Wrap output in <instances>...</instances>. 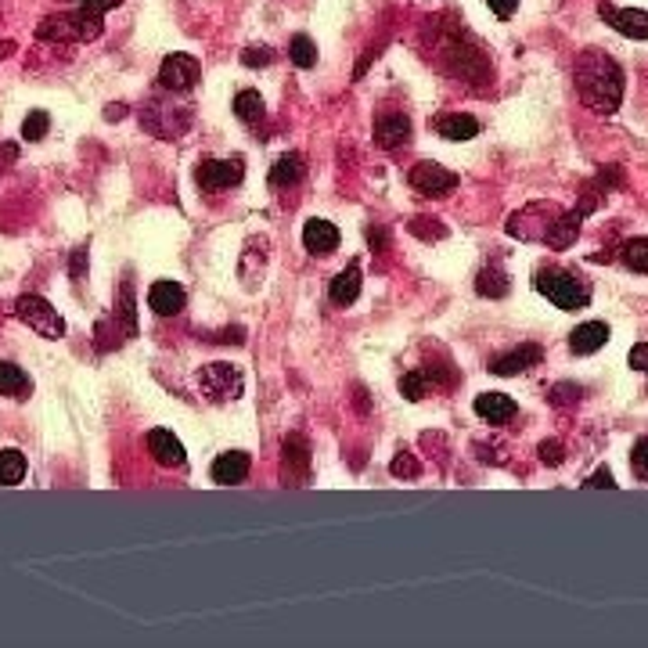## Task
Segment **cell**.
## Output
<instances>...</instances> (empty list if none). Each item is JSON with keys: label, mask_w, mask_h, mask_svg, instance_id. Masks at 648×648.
<instances>
[{"label": "cell", "mask_w": 648, "mask_h": 648, "mask_svg": "<svg viewBox=\"0 0 648 648\" xmlns=\"http://www.w3.org/2000/svg\"><path fill=\"white\" fill-rule=\"evenodd\" d=\"M577 90L588 108L613 116L624 101V69L602 51H584L577 61Z\"/></svg>", "instance_id": "1"}, {"label": "cell", "mask_w": 648, "mask_h": 648, "mask_svg": "<svg viewBox=\"0 0 648 648\" xmlns=\"http://www.w3.org/2000/svg\"><path fill=\"white\" fill-rule=\"evenodd\" d=\"M101 29H105L101 14L79 7V11H65V14H47L36 25V36L51 40V43H90L101 36Z\"/></svg>", "instance_id": "2"}, {"label": "cell", "mask_w": 648, "mask_h": 648, "mask_svg": "<svg viewBox=\"0 0 648 648\" xmlns=\"http://www.w3.org/2000/svg\"><path fill=\"white\" fill-rule=\"evenodd\" d=\"M537 292L548 296L559 310H584L588 300H591L588 282L569 274V271H559V267H548V271L537 274Z\"/></svg>", "instance_id": "3"}, {"label": "cell", "mask_w": 648, "mask_h": 648, "mask_svg": "<svg viewBox=\"0 0 648 648\" xmlns=\"http://www.w3.org/2000/svg\"><path fill=\"white\" fill-rule=\"evenodd\" d=\"M242 371L235 364H206L199 367V389L213 400V403H227L242 396Z\"/></svg>", "instance_id": "4"}, {"label": "cell", "mask_w": 648, "mask_h": 648, "mask_svg": "<svg viewBox=\"0 0 648 648\" xmlns=\"http://www.w3.org/2000/svg\"><path fill=\"white\" fill-rule=\"evenodd\" d=\"M14 318L22 324H29L36 335H43V338H61L65 335V321H61V314L43 300V296H22L18 303H14Z\"/></svg>", "instance_id": "5"}, {"label": "cell", "mask_w": 648, "mask_h": 648, "mask_svg": "<svg viewBox=\"0 0 648 648\" xmlns=\"http://www.w3.org/2000/svg\"><path fill=\"white\" fill-rule=\"evenodd\" d=\"M202 76V61L195 54H166L162 65H159V83L166 90H191Z\"/></svg>", "instance_id": "6"}, {"label": "cell", "mask_w": 648, "mask_h": 648, "mask_svg": "<svg viewBox=\"0 0 648 648\" xmlns=\"http://www.w3.org/2000/svg\"><path fill=\"white\" fill-rule=\"evenodd\" d=\"M242 177H245L242 159H206V162H199V170H195V181H199L206 191H224V188H231V184H238Z\"/></svg>", "instance_id": "7"}, {"label": "cell", "mask_w": 648, "mask_h": 648, "mask_svg": "<svg viewBox=\"0 0 648 648\" xmlns=\"http://www.w3.org/2000/svg\"><path fill=\"white\" fill-rule=\"evenodd\" d=\"M407 181H411V188L421 191V195H447V191L458 188V173H450V170L440 166V162H418V166H411Z\"/></svg>", "instance_id": "8"}, {"label": "cell", "mask_w": 648, "mask_h": 648, "mask_svg": "<svg viewBox=\"0 0 648 648\" xmlns=\"http://www.w3.org/2000/svg\"><path fill=\"white\" fill-rule=\"evenodd\" d=\"M282 454H285L282 458L285 461V483L289 486H303L307 476H310V443L300 432H292V436H285Z\"/></svg>", "instance_id": "9"}, {"label": "cell", "mask_w": 648, "mask_h": 648, "mask_svg": "<svg viewBox=\"0 0 648 648\" xmlns=\"http://www.w3.org/2000/svg\"><path fill=\"white\" fill-rule=\"evenodd\" d=\"M598 14L624 36L631 40H648V11L642 7H613V4H602Z\"/></svg>", "instance_id": "10"}, {"label": "cell", "mask_w": 648, "mask_h": 648, "mask_svg": "<svg viewBox=\"0 0 648 648\" xmlns=\"http://www.w3.org/2000/svg\"><path fill=\"white\" fill-rule=\"evenodd\" d=\"M148 450H152V458L162 465V468H181L184 465V443L170 432V429H152L148 432Z\"/></svg>", "instance_id": "11"}, {"label": "cell", "mask_w": 648, "mask_h": 648, "mask_svg": "<svg viewBox=\"0 0 648 648\" xmlns=\"http://www.w3.org/2000/svg\"><path fill=\"white\" fill-rule=\"evenodd\" d=\"M184 303H188V292H184L177 282H155V285L148 289V307H152L159 318H173V314H181Z\"/></svg>", "instance_id": "12"}, {"label": "cell", "mask_w": 648, "mask_h": 648, "mask_svg": "<svg viewBox=\"0 0 648 648\" xmlns=\"http://www.w3.org/2000/svg\"><path fill=\"white\" fill-rule=\"evenodd\" d=\"M375 141H378V148H385V152L403 148V144L411 141V119L400 116V112L382 116V119L375 123Z\"/></svg>", "instance_id": "13"}, {"label": "cell", "mask_w": 648, "mask_h": 648, "mask_svg": "<svg viewBox=\"0 0 648 648\" xmlns=\"http://www.w3.org/2000/svg\"><path fill=\"white\" fill-rule=\"evenodd\" d=\"M249 454L245 450H227V454H220L217 461H213V483H220V486H235V483H242L245 476H249Z\"/></svg>", "instance_id": "14"}, {"label": "cell", "mask_w": 648, "mask_h": 648, "mask_svg": "<svg viewBox=\"0 0 648 648\" xmlns=\"http://www.w3.org/2000/svg\"><path fill=\"white\" fill-rule=\"evenodd\" d=\"M303 245H307V253H314V256L335 253V249H338V227L328 224V220H307V227H303Z\"/></svg>", "instance_id": "15"}, {"label": "cell", "mask_w": 648, "mask_h": 648, "mask_svg": "<svg viewBox=\"0 0 648 648\" xmlns=\"http://www.w3.org/2000/svg\"><path fill=\"white\" fill-rule=\"evenodd\" d=\"M537 364H541V346H519V349H512V353L497 356L490 371H494V375H501V378H508V375L530 371V367H537Z\"/></svg>", "instance_id": "16"}, {"label": "cell", "mask_w": 648, "mask_h": 648, "mask_svg": "<svg viewBox=\"0 0 648 648\" xmlns=\"http://www.w3.org/2000/svg\"><path fill=\"white\" fill-rule=\"evenodd\" d=\"M609 342V328L602 321H588L580 324L573 335H569V349L577 353V356H588V353H598L602 346Z\"/></svg>", "instance_id": "17"}, {"label": "cell", "mask_w": 648, "mask_h": 648, "mask_svg": "<svg viewBox=\"0 0 648 648\" xmlns=\"http://www.w3.org/2000/svg\"><path fill=\"white\" fill-rule=\"evenodd\" d=\"M436 134L443 141H472L479 134V123L472 116H465V112H450V116L436 119Z\"/></svg>", "instance_id": "18"}, {"label": "cell", "mask_w": 648, "mask_h": 648, "mask_svg": "<svg viewBox=\"0 0 648 648\" xmlns=\"http://www.w3.org/2000/svg\"><path fill=\"white\" fill-rule=\"evenodd\" d=\"M328 296H331V303H335V307H349V303L360 296V267H356V264H349L346 271H338V274L331 278Z\"/></svg>", "instance_id": "19"}, {"label": "cell", "mask_w": 648, "mask_h": 648, "mask_svg": "<svg viewBox=\"0 0 648 648\" xmlns=\"http://www.w3.org/2000/svg\"><path fill=\"white\" fill-rule=\"evenodd\" d=\"M476 414L486 418L490 425L508 421V418L515 414V400L505 396V393H483V396H476Z\"/></svg>", "instance_id": "20"}, {"label": "cell", "mask_w": 648, "mask_h": 648, "mask_svg": "<svg viewBox=\"0 0 648 648\" xmlns=\"http://www.w3.org/2000/svg\"><path fill=\"white\" fill-rule=\"evenodd\" d=\"M29 393H32V382H29V375H25L18 364H11V360H0V396L25 400Z\"/></svg>", "instance_id": "21"}, {"label": "cell", "mask_w": 648, "mask_h": 648, "mask_svg": "<svg viewBox=\"0 0 648 648\" xmlns=\"http://www.w3.org/2000/svg\"><path fill=\"white\" fill-rule=\"evenodd\" d=\"M577 235H580V213H559V220L551 224V231H548L544 242H548L551 249H569Z\"/></svg>", "instance_id": "22"}, {"label": "cell", "mask_w": 648, "mask_h": 648, "mask_svg": "<svg viewBox=\"0 0 648 648\" xmlns=\"http://www.w3.org/2000/svg\"><path fill=\"white\" fill-rule=\"evenodd\" d=\"M303 177V155H296V152H285L274 166H271V184L274 188H289V184H296Z\"/></svg>", "instance_id": "23"}, {"label": "cell", "mask_w": 648, "mask_h": 648, "mask_svg": "<svg viewBox=\"0 0 648 648\" xmlns=\"http://www.w3.org/2000/svg\"><path fill=\"white\" fill-rule=\"evenodd\" d=\"M235 116H238L242 123H249V126L264 123V116H267V108H264V97H260L256 90H242V94L235 97Z\"/></svg>", "instance_id": "24"}, {"label": "cell", "mask_w": 648, "mask_h": 648, "mask_svg": "<svg viewBox=\"0 0 648 648\" xmlns=\"http://www.w3.org/2000/svg\"><path fill=\"white\" fill-rule=\"evenodd\" d=\"M476 292H479V296H490V300L508 296V274H505L501 267H486V271H479V278H476Z\"/></svg>", "instance_id": "25"}, {"label": "cell", "mask_w": 648, "mask_h": 648, "mask_svg": "<svg viewBox=\"0 0 648 648\" xmlns=\"http://www.w3.org/2000/svg\"><path fill=\"white\" fill-rule=\"evenodd\" d=\"M25 479V458L18 450H0V486H18Z\"/></svg>", "instance_id": "26"}, {"label": "cell", "mask_w": 648, "mask_h": 648, "mask_svg": "<svg viewBox=\"0 0 648 648\" xmlns=\"http://www.w3.org/2000/svg\"><path fill=\"white\" fill-rule=\"evenodd\" d=\"M429 389H432V378H429L425 367H414V371H403V375H400V393H403L407 400H421Z\"/></svg>", "instance_id": "27"}, {"label": "cell", "mask_w": 648, "mask_h": 648, "mask_svg": "<svg viewBox=\"0 0 648 648\" xmlns=\"http://www.w3.org/2000/svg\"><path fill=\"white\" fill-rule=\"evenodd\" d=\"M289 58H292L300 69H314V65H318V43L300 32V36H292V43H289Z\"/></svg>", "instance_id": "28"}, {"label": "cell", "mask_w": 648, "mask_h": 648, "mask_svg": "<svg viewBox=\"0 0 648 648\" xmlns=\"http://www.w3.org/2000/svg\"><path fill=\"white\" fill-rule=\"evenodd\" d=\"M47 130H51V116H47L43 108H32V112L25 116V123H22V137H25V141H43Z\"/></svg>", "instance_id": "29"}, {"label": "cell", "mask_w": 648, "mask_h": 648, "mask_svg": "<svg viewBox=\"0 0 648 648\" xmlns=\"http://www.w3.org/2000/svg\"><path fill=\"white\" fill-rule=\"evenodd\" d=\"M624 264H627L631 271L648 274V238H634V242L624 245Z\"/></svg>", "instance_id": "30"}, {"label": "cell", "mask_w": 648, "mask_h": 648, "mask_svg": "<svg viewBox=\"0 0 648 648\" xmlns=\"http://www.w3.org/2000/svg\"><path fill=\"white\" fill-rule=\"evenodd\" d=\"M389 472H393L396 479H418V476H421V465H418V458H414L411 450H400V454L393 458Z\"/></svg>", "instance_id": "31"}, {"label": "cell", "mask_w": 648, "mask_h": 648, "mask_svg": "<svg viewBox=\"0 0 648 648\" xmlns=\"http://www.w3.org/2000/svg\"><path fill=\"white\" fill-rule=\"evenodd\" d=\"M271 61H274V51H271V47H245V51H242V65H249V69L271 65Z\"/></svg>", "instance_id": "32"}, {"label": "cell", "mask_w": 648, "mask_h": 648, "mask_svg": "<svg viewBox=\"0 0 648 648\" xmlns=\"http://www.w3.org/2000/svg\"><path fill=\"white\" fill-rule=\"evenodd\" d=\"M631 461H634V472H638L642 479H648V436L634 443V458H631Z\"/></svg>", "instance_id": "33"}, {"label": "cell", "mask_w": 648, "mask_h": 648, "mask_svg": "<svg viewBox=\"0 0 648 648\" xmlns=\"http://www.w3.org/2000/svg\"><path fill=\"white\" fill-rule=\"evenodd\" d=\"M119 314H123V321H126V331L134 335V331H137V321H134V289H130V285L123 289V310H119Z\"/></svg>", "instance_id": "34"}, {"label": "cell", "mask_w": 648, "mask_h": 648, "mask_svg": "<svg viewBox=\"0 0 648 648\" xmlns=\"http://www.w3.org/2000/svg\"><path fill=\"white\" fill-rule=\"evenodd\" d=\"M584 486H588V490H602V486H606V490H616V479H613V472H609V468H598V472H595Z\"/></svg>", "instance_id": "35"}, {"label": "cell", "mask_w": 648, "mask_h": 648, "mask_svg": "<svg viewBox=\"0 0 648 648\" xmlns=\"http://www.w3.org/2000/svg\"><path fill=\"white\" fill-rule=\"evenodd\" d=\"M541 461L544 465H562V443H541Z\"/></svg>", "instance_id": "36"}, {"label": "cell", "mask_w": 648, "mask_h": 648, "mask_svg": "<svg viewBox=\"0 0 648 648\" xmlns=\"http://www.w3.org/2000/svg\"><path fill=\"white\" fill-rule=\"evenodd\" d=\"M631 367L634 371H648V342H638V346H631Z\"/></svg>", "instance_id": "37"}, {"label": "cell", "mask_w": 648, "mask_h": 648, "mask_svg": "<svg viewBox=\"0 0 648 648\" xmlns=\"http://www.w3.org/2000/svg\"><path fill=\"white\" fill-rule=\"evenodd\" d=\"M486 4H490V11H494L497 18H512L515 7H519V0H486Z\"/></svg>", "instance_id": "38"}, {"label": "cell", "mask_w": 648, "mask_h": 648, "mask_svg": "<svg viewBox=\"0 0 648 648\" xmlns=\"http://www.w3.org/2000/svg\"><path fill=\"white\" fill-rule=\"evenodd\" d=\"M573 396H580V385H555V403H569Z\"/></svg>", "instance_id": "39"}, {"label": "cell", "mask_w": 648, "mask_h": 648, "mask_svg": "<svg viewBox=\"0 0 648 648\" xmlns=\"http://www.w3.org/2000/svg\"><path fill=\"white\" fill-rule=\"evenodd\" d=\"M83 264H87V249H76V256H72V278H83Z\"/></svg>", "instance_id": "40"}, {"label": "cell", "mask_w": 648, "mask_h": 648, "mask_svg": "<svg viewBox=\"0 0 648 648\" xmlns=\"http://www.w3.org/2000/svg\"><path fill=\"white\" fill-rule=\"evenodd\" d=\"M14 155H18V148H14V144H4V148H0V173H4V170H7V166H4V162H11V159H14Z\"/></svg>", "instance_id": "41"}, {"label": "cell", "mask_w": 648, "mask_h": 648, "mask_svg": "<svg viewBox=\"0 0 648 648\" xmlns=\"http://www.w3.org/2000/svg\"><path fill=\"white\" fill-rule=\"evenodd\" d=\"M123 116H126V105H108V108H105V119H108V123H112V119H123Z\"/></svg>", "instance_id": "42"}, {"label": "cell", "mask_w": 648, "mask_h": 648, "mask_svg": "<svg viewBox=\"0 0 648 648\" xmlns=\"http://www.w3.org/2000/svg\"><path fill=\"white\" fill-rule=\"evenodd\" d=\"M14 54V40H0V61Z\"/></svg>", "instance_id": "43"}]
</instances>
